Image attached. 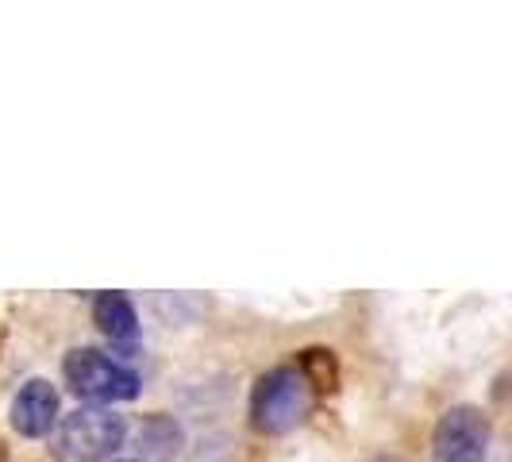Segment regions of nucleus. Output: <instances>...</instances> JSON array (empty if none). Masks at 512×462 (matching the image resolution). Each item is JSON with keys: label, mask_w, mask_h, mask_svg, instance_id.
Masks as SVG:
<instances>
[{"label": "nucleus", "mask_w": 512, "mask_h": 462, "mask_svg": "<svg viewBox=\"0 0 512 462\" xmlns=\"http://www.w3.org/2000/svg\"><path fill=\"white\" fill-rule=\"evenodd\" d=\"M62 374L81 401H135L139 397V374L93 347L70 351L62 362Z\"/></svg>", "instance_id": "3"}, {"label": "nucleus", "mask_w": 512, "mask_h": 462, "mask_svg": "<svg viewBox=\"0 0 512 462\" xmlns=\"http://www.w3.org/2000/svg\"><path fill=\"white\" fill-rule=\"evenodd\" d=\"M93 316H97V328H101L112 343H135L139 335V316L124 293H101L93 301Z\"/></svg>", "instance_id": "7"}, {"label": "nucleus", "mask_w": 512, "mask_h": 462, "mask_svg": "<svg viewBox=\"0 0 512 462\" xmlns=\"http://www.w3.org/2000/svg\"><path fill=\"white\" fill-rule=\"evenodd\" d=\"M12 428L27 439L47 436L54 424H58V389L43 378H31L27 385H20V393L12 397Z\"/></svg>", "instance_id": "5"}, {"label": "nucleus", "mask_w": 512, "mask_h": 462, "mask_svg": "<svg viewBox=\"0 0 512 462\" xmlns=\"http://www.w3.org/2000/svg\"><path fill=\"white\" fill-rule=\"evenodd\" d=\"M181 447V428L170 416H147L135 428V455L139 462H166L174 459Z\"/></svg>", "instance_id": "6"}, {"label": "nucleus", "mask_w": 512, "mask_h": 462, "mask_svg": "<svg viewBox=\"0 0 512 462\" xmlns=\"http://www.w3.org/2000/svg\"><path fill=\"white\" fill-rule=\"evenodd\" d=\"M301 370H305L308 382L320 385V389H332L335 385V359L328 355V351H305Z\"/></svg>", "instance_id": "8"}, {"label": "nucleus", "mask_w": 512, "mask_h": 462, "mask_svg": "<svg viewBox=\"0 0 512 462\" xmlns=\"http://www.w3.org/2000/svg\"><path fill=\"white\" fill-rule=\"evenodd\" d=\"M489 447V420L474 405H455L439 416L432 462H482Z\"/></svg>", "instance_id": "4"}, {"label": "nucleus", "mask_w": 512, "mask_h": 462, "mask_svg": "<svg viewBox=\"0 0 512 462\" xmlns=\"http://www.w3.org/2000/svg\"><path fill=\"white\" fill-rule=\"evenodd\" d=\"M308 385L312 382L297 366H278V370L262 374L251 393V424L266 436H282L289 428H297L312 405Z\"/></svg>", "instance_id": "2"}, {"label": "nucleus", "mask_w": 512, "mask_h": 462, "mask_svg": "<svg viewBox=\"0 0 512 462\" xmlns=\"http://www.w3.org/2000/svg\"><path fill=\"white\" fill-rule=\"evenodd\" d=\"M128 439V420L112 409H77L58 424L54 459L58 462H108Z\"/></svg>", "instance_id": "1"}, {"label": "nucleus", "mask_w": 512, "mask_h": 462, "mask_svg": "<svg viewBox=\"0 0 512 462\" xmlns=\"http://www.w3.org/2000/svg\"><path fill=\"white\" fill-rule=\"evenodd\" d=\"M108 462H128V459H108Z\"/></svg>", "instance_id": "9"}]
</instances>
